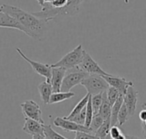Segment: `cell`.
I'll return each mask as SVG.
<instances>
[{
    "mask_svg": "<svg viewBox=\"0 0 146 139\" xmlns=\"http://www.w3.org/2000/svg\"><path fill=\"white\" fill-rule=\"evenodd\" d=\"M102 139H112L111 138V137H110V135L109 134V135H107L104 138H102Z\"/></svg>",
    "mask_w": 146,
    "mask_h": 139,
    "instance_id": "cell-37",
    "label": "cell"
},
{
    "mask_svg": "<svg viewBox=\"0 0 146 139\" xmlns=\"http://www.w3.org/2000/svg\"><path fill=\"white\" fill-rule=\"evenodd\" d=\"M80 85L86 89L87 93L91 96L104 93L110 87L109 84L103 78V76L98 74H89L80 83Z\"/></svg>",
    "mask_w": 146,
    "mask_h": 139,
    "instance_id": "cell-4",
    "label": "cell"
},
{
    "mask_svg": "<svg viewBox=\"0 0 146 139\" xmlns=\"http://www.w3.org/2000/svg\"><path fill=\"white\" fill-rule=\"evenodd\" d=\"M103 78L106 80V82L109 84L110 86H112L119 91L121 94H125L127 88L129 86L134 85L133 81H128L125 78L115 76L112 74H110L108 76H103Z\"/></svg>",
    "mask_w": 146,
    "mask_h": 139,
    "instance_id": "cell-11",
    "label": "cell"
},
{
    "mask_svg": "<svg viewBox=\"0 0 146 139\" xmlns=\"http://www.w3.org/2000/svg\"><path fill=\"white\" fill-rule=\"evenodd\" d=\"M16 51L18 52V54L27 62H28L31 65V67L33 68V69L34 70L35 73H37L38 74L44 77L45 79H46V81L49 82V83H50V78H51V67H50V65H49V64H44V63H41V62H38L31 60L19 48H16Z\"/></svg>",
    "mask_w": 146,
    "mask_h": 139,
    "instance_id": "cell-8",
    "label": "cell"
},
{
    "mask_svg": "<svg viewBox=\"0 0 146 139\" xmlns=\"http://www.w3.org/2000/svg\"><path fill=\"white\" fill-rule=\"evenodd\" d=\"M143 123H144V124H145V126H146V120H145V122H143Z\"/></svg>",
    "mask_w": 146,
    "mask_h": 139,
    "instance_id": "cell-40",
    "label": "cell"
},
{
    "mask_svg": "<svg viewBox=\"0 0 146 139\" xmlns=\"http://www.w3.org/2000/svg\"><path fill=\"white\" fill-rule=\"evenodd\" d=\"M20 106L25 118H28L41 124H44V121L42 118V110L36 102L33 100H27L21 103Z\"/></svg>",
    "mask_w": 146,
    "mask_h": 139,
    "instance_id": "cell-7",
    "label": "cell"
},
{
    "mask_svg": "<svg viewBox=\"0 0 146 139\" xmlns=\"http://www.w3.org/2000/svg\"><path fill=\"white\" fill-rule=\"evenodd\" d=\"M53 125L56 127L61 128L62 130L65 131V132H87V133H92L91 130L87 127H86L85 126L82 125H79L72 120H68L64 119L63 117H56L53 120Z\"/></svg>",
    "mask_w": 146,
    "mask_h": 139,
    "instance_id": "cell-9",
    "label": "cell"
},
{
    "mask_svg": "<svg viewBox=\"0 0 146 139\" xmlns=\"http://www.w3.org/2000/svg\"><path fill=\"white\" fill-rule=\"evenodd\" d=\"M126 139H140L135 136H126Z\"/></svg>",
    "mask_w": 146,
    "mask_h": 139,
    "instance_id": "cell-33",
    "label": "cell"
},
{
    "mask_svg": "<svg viewBox=\"0 0 146 139\" xmlns=\"http://www.w3.org/2000/svg\"><path fill=\"white\" fill-rule=\"evenodd\" d=\"M38 3V4L41 6V7H43L44 6V0H36Z\"/></svg>",
    "mask_w": 146,
    "mask_h": 139,
    "instance_id": "cell-34",
    "label": "cell"
},
{
    "mask_svg": "<svg viewBox=\"0 0 146 139\" xmlns=\"http://www.w3.org/2000/svg\"><path fill=\"white\" fill-rule=\"evenodd\" d=\"M120 92L118 90H116L115 88L112 87V86H110L107 91H106V95H107V98H108V101L110 103V104L111 106L114 105V103L116 102L117 98L119 97L120 96Z\"/></svg>",
    "mask_w": 146,
    "mask_h": 139,
    "instance_id": "cell-25",
    "label": "cell"
},
{
    "mask_svg": "<svg viewBox=\"0 0 146 139\" xmlns=\"http://www.w3.org/2000/svg\"><path fill=\"white\" fill-rule=\"evenodd\" d=\"M67 70L63 68H51V78L50 85L52 86L53 93L60 92L63 78Z\"/></svg>",
    "mask_w": 146,
    "mask_h": 139,
    "instance_id": "cell-13",
    "label": "cell"
},
{
    "mask_svg": "<svg viewBox=\"0 0 146 139\" xmlns=\"http://www.w3.org/2000/svg\"><path fill=\"white\" fill-rule=\"evenodd\" d=\"M90 94H86L77 104H76V106L74 108V109L71 111V113L68 115V116H65V117H63L64 119H66V120H71L72 118H74V116H76L77 115H79L86 107V104H87V102H88V100H89V97H90Z\"/></svg>",
    "mask_w": 146,
    "mask_h": 139,
    "instance_id": "cell-19",
    "label": "cell"
},
{
    "mask_svg": "<svg viewBox=\"0 0 146 139\" xmlns=\"http://www.w3.org/2000/svg\"><path fill=\"white\" fill-rule=\"evenodd\" d=\"M44 139H45V138H44Z\"/></svg>",
    "mask_w": 146,
    "mask_h": 139,
    "instance_id": "cell-41",
    "label": "cell"
},
{
    "mask_svg": "<svg viewBox=\"0 0 146 139\" xmlns=\"http://www.w3.org/2000/svg\"><path fill=\"white\" fill-rule=\"evenodd\" d=\"M74 139H99L96 135H92V133H87L84 132H75Z\"/></svg>",
    "mask_w": 146,
    "mask_h": 139,
    "instance_id": "cell-28",
    "label": "cell"
},
{
    "mask_svg": "<svg viewBox=\"0 0 146 139\" xmlns=\"http://www.w3.org/2000/svg\"><path fill=\"white\" fill-rule=\"evenodd\" d=\"M129 118H130V116H129V113H128L127 108L125 105V103H123V104H122V106H121V109L119 111V114H118V117H117L118 123H117V126H123L128 120Z\"/></svg>",
    "mask_w": 146,
    "mask_h": 139,
    "instance_id": "cell-21",
    "label": "cell"
},
{
    "mask_svg": "<svg viewBox=\"0 0 146 139\" xmlns=\"http://www.w3.org/2000/svg\"><path fill=\"white\" fill-rule=\"evenodd\" d=\"M124 2H125V3H129V0H124Z\"/></svg>",
    "mask_w": 146,
    "mask_h": 139,
    "instance_id": "cell-39",
    "label": "cell"
},
{
    "mask_svg": "<svg viewBox=\"0 0 146 139\" xmlns=\"http://www.w3.org/2000/svg\"><path fill=\"white\" fill-rule=\"evenodd\" d=\"M139 119L142 122H145L146 120V109H142L139 115Z\"/></svg>",
    "mask_w": 146,
    "mask_h": 139,
    "instance_id": "cell-31",
    "label": "cell"
},
{
    "mask_svg": "<svg viewBox=\"0 0 146 139\" xmlns=\"http://www.w3.org/2000/svg\"><path fill=\"white\" fill-rule=\"evenodd\" d=\"M121 134V129L119 128V126L117 125L114 126H111L110 131V135L111 138L115 139L116 138H118Z\"/></svg>",
    "mask_w": 146,
    "mask_h": 139,
    "instance_id": "cell-29",
    "label": "cell"
},
{
    "mask_svg": "<svg viewBox=\"0 0 146 139\" xmlns=\"http://www.w3.org/2000/svg\"><path fill=\"white\" fill-rule=\"evenodd\" d=\"M72 120L79 125H82L84 126L85 125V121H86V108L79 114L77 115L76 116H74V118H72L71 120Z\"/></svg>",
    "mask_w": 146,
    "mask_h": 139,
    "instance_id": "cell-27",
    "label": "cell"
},
{
    "mask_svg": "<svg viewBox=\"0 0 146 139\" xmlns=\"http://www.w3.org/2000/svg\"><path fill=\"white\" fill-rule=\"evenodd\" d=\"M77 68L80 70L87 73L88 74H98L100 76H108L110 74L107 72H105L98 64V62H96V61L93 60V58L90 56V54H88L86 50H84V56H83L82 62Z\"/></svg>",
    "mask_w": 146,
    "mask_h": 139,
    "instance_id": "cell-6",
    "label": "cell"
},
{
    "mask_svg": "<svg viewBox=\"0 0 146 139\" xmlns=\"http://www.w3.org/2000/svg\"><path fill=\"white\" fill-rule=\"evenodd\" d=\"M138 97L139 92L135 90L134 85L129 86L124 94V103L127 108L129 116L132 117L137 109V103H138Z\"/></svg>",
    "mask_w": 146,
    "mask_h": 139,
    "instance_id": "cell-12",
    "label": "cell"
},
{
    "mask_svg": "<svg viewBox=\"0 0 146 139\" xmlns=\"http://www.w3.org/2000/svg\"><path fill=\"white\" fill-rule=\"evenodd\" d=\"M84 0H68L65 6L62 8H53L48 3H44L41 11L33 12V15L39 19H44L48 21H60L62 18L67 16H74L79 14L80 5Z\"/></svg>",
    "mask_w": 146,
    "mask_h": 139,
    "instance_id": "cell-2",
    "label": "cell"
},
{
    "mask_svg": "<svg viewBox=\"0 0 146 139\" xmlns=\"http://www.w3.org/2000/svg\"><path fill=\"white\" fill-rule=\"evenodd\" d=\"M142 129H143V135H144V138L145 139H146V126L143 123V126H142Z\"/></svg>",
    "mask_w": 146,
    "mask_h": 139,
    "instance_id": "cell-32",
    "label": "cell"
},
{
    "mask_svg": "<svg viewBox=\"0 0 146 139\" xmlns=\"http://www.w3.org/2000/svg\"><path fill=\"white\" fill-rule=\"evenodd\" d=\"M89 74L84 71L80 70L78 68L70 69L69 72H66V74L63 78L61 91L68 92L74 86L80 85V83L88 76Z\"/></svg>",
    "mask_w": 146,
    "mask_h": 139,
    "instance_id": "cell-5",
    "label": "cell"
},
{
    "mask_svg": "<svg viewBox=\"0 0 146 139\" xmlns=\"http://www.w3.org/2000/svg\"><path fill=\"white\" fill-rule=\"evenodd\" d=\"M54 0H44V3H51Z\"/></svg>",
    "mask_w": 146,
    "mask_h": 139,
    "instance_id": "cell-36",
    "label": "cell"
},
{
    "mask_svg": "<svg viewBox=\"0 0 146 139\" xmlns=\"http://www.w3.org/2000/svg\"><path fill=\"white\" fill-rule=\"evenodd\" d=\"M111 109H112V106L110 104V103L108 101L107 95H106V91H104L103 93V103H102V105L100 107L98 115L104 120H107V119H110V115H111Z\"/></svg>",
    "mask_w": 146,
    "mask_h": 139,
    "instance_id": "cell-17",
    "label": "cell"
},
{
    "mask_svg": "<svg viewBox=\"0 0 146 139\" xmlns=\"http://www.w3.org/2000/svg\"><path fill=\"white\" fill-rule=\"evenodd\" d=\"M110 128H111V123H110V119H107L104 121L103 125L95 132V135L99 139L104 138L107 135L110 134Z\"/></svg>",
    "mask_w": 146,
    "mask_h": 139,
    "instance_id": "cell-20",
    "label": "cell"
},
{
    "mask_svg": "<svg viewBox=\"0 0 146 139\" xmlns=\"http://www.w3.org/2000/svg\"><path fill=\"white\" fill-rule=\"evenodd\" d=\"M84 49L81 44H79L72 51L66 54L57 62L51 64V68H63L66 70H70L77 68L82 62L84 56Z\"/></svg>",
    "mask_w": 146,
    "mask_h": 139,
    "instance_id": "cell-3",
    "label": "cell"
},
{
    "mask_svg": "<svg viewBox=\"0 0 146 139\" xmlns=\"http://www.w3.org/2000/svg\"><path fill=\"white\" fill-rule=\"evenodd\" d=\"M0 27H8L20 30L25 33L23 26L12 16L4 12H0Z\"/></svg>",
    "mask_w": 146,
    "mask_h": 139,
    "instance_id": "cell-14",
    "label": "cell"
},
{
    "mask_svg": "<svg viewBox=\"0 0 146 139\" xmlns=\"http://www.w3.org/2000/svg\"><path fill=\"white\" fill-rule=\"evenodd\" d=\"M0 12L7 13L15 18L25 29V34L32 38L41 40L47 33L49 21L34 16L33 13L27 12L19 7L9 4H2L0 6Z\"/></svg>",
    "mask_w": 146,
    "mask_h": 139,
    "instance_id": "cell-1",
    "label": "cell"
},
{
    "mask_svg": "<svg viewBox=\"0 0 146 139\" xmlns=\"http://www.w3.org/2000/svg\"><path fill=\"white\" fill-rule=\"evenodd\" d=\"M104 120L98 114V115H95L92 118V120L90 124V126H89V129L91 130L92 133H95L98 129L99 127L103 125Z\"/></svg>",
    "mask_w": 146,
    "mask_h": 139,
    "instance_id": "cell-26",
    "label": "cell"
},
{
    "mask_svg": "<svg viewBox=\"0 0 146 139\" xmlns=\"http://www.w3.org/2000/svg\"><path fill=\"white\" fill-rule=\"evenodd\" d=\"M91 100H92V109H93V114L98 115L100 109V107L102 105L103 103V93L101 94H98V95H94L91 97Z\"/></svg>",
    "mask_w": 146,
    "mask_h": 139,
    "instance_id": "cell-23",
    "label": "cell"
},
{
    "mask_svg": "<svg viewBox=\"0 0 146 139\" xmlns=\"http://www.w3.org/2000/svg\"><path fill=\"white\" fill-rule=\"evenodd\" d=\"M44 132L45 139H68L62 136L61 134L55 132L50 125H44Z\"/></svg>",
    "mask_w": 146,
    "mask_h": 139,
    "instance_id": "cell-22",
    "label": "cell"
},
{
    "mask_svg": "<svg viewBox=\"0 0 146 139\" xmlns=\"http://www.w3.org/2000/svg\"><path fill=\"white\" fill-rule=\"evenodd\" d=\"M67 3H68V0H54L51 3H48V4H50L53 8L58 9V8H62L65 6Z\"/></svg>",
    "mask_w": 146,
    "mask_h": 139,
    "instance_id": "cell-30",
    "label": "cell"
},
{
    "mask_svg": "<svg viewBox=\"0 0 146 139\" xmlns=\"http://www.w3.org/2000/svg\"><path fill=\"white\" fill-rule=\"evenodd\" d=\"M115 139H126V136H124V135L121 133V135H120L118 138H116Z\"/></svg>",
    "mask_w": 146,
    "mask_h": 139,
    "instance_id": "cell-35",
    "label": "cell"
},
{
    "mask_svg": "<svg viewBox=\"0 0 146 139\" xmlns=\"http://www.w3.org/2000/svg\"><path fill=\"white\" fill-rule=\"evenodd\" d=\"M44 124H41L33 120L26 118L22 131L32 136V139H44Z\"/></svg>",
    "mask_w": 146,
    "mask_h": 139,
    "instance_id": "cell-10",
    "label": "cell"
},
{
    "mask_svg": "<svg viewBox=\"0 0 146 139\" xmlns=\"http://www.w3.org/2000/svg\"><path fill=\"white\" fill-rule=\"evenodd\" d=\"M142 109H146V103L142 104Z\"/></svg>",
    "mask_w": 146,
    "mask_h": 139,
    "instance_id": "cell-38",
    "label": "cell"
},
{
    "mask_svg": "<svg viewBox=\"0 0 146 139\" xmlns=\"http://www.w3.org/2000/svg\"><path fill=\"white\" fill-rule=\"evenodd\" d=\"M38 90L39 96H40V98H41L43 103L44 105H48L50 96L53 93V90H52V86H51L50 83L47 82L46 80L41 82L38 86Z\"/></svg>",
    "mask_w": 146,
    "mask_h": 139,
    "instance_id": "cell-15",
    "label": "cell"
},
{
    "mask_svg": "<svg viewBox=\"0 0 146 139\" xmlns=\"http://www.w3.org/2000/svg\"><path fill=\"white\" fill-rule=\"evenodd\" d=\"M74 96H75V94L74 92H71V91H68V92L60 91V92L52 93V95L50 96V101H49V105L62 103L63 101H66V100H68V99L74 97Z\"/></svg>",
    "mask_w": 146,
    "mask_h": 139,
    "instance_id": "cell-18",
    "label": "cell"
},
{
    "mask_svg": "<svg viewBox=\"0 0 146 139\" xmlns=\"http://www.w3.org/2000/svg\"><path fill=\"white\" fill-rule=\"evenodd\" d=\"M124 102V95L123 94H120L119 97L117 98L116 102L114 103V105L112 106L111 109V115H110V123H111V126H116L118 123L117 120V117H118V114L119 111L123 104Z\"/></svg>",
    "mask_w": 146,
    "mask_h": 139,
    "instance_id": "cell-16",
    "label": "cell"
},
{
    "mask_svg": "<svg viewBox=\"0 0 146 139\" xmlns=\"http://www.w3.org/2000/svg\"><path fill=\"white\" fill-rule=\"evenodd\" d=\"M91 97H89V100L87 102V104H86V121H85V126L89 128L90 126V124L92 120V118L94 116V114H93V109H92V100H91Z\"/></svg>",
    "mask_w": 146,
    "mask_h": 139,
    "instance_id": "cell-24",
    "label": "cell"
}]
</instances>
